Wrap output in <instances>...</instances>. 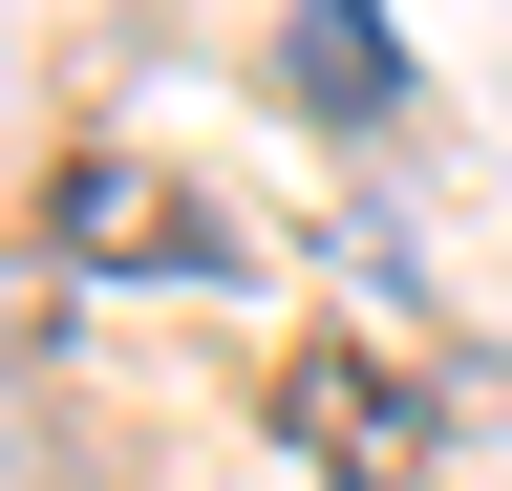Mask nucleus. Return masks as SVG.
Masks as SVG:
<instances>
[{
  "mask_svg": "<svg viewBox=\"0 0 512 491\" xmlns=\"http://www.w3.org/2000/svg\"><path fill=\"white\" fill-rule=\"evenodd\" d=\"M278 449H320L342 491H384V470H427V385H384L363 342H320V363H278Z\"/></svg>",
  "mask_w": 512,
  "mask_h": 491,
  "instance_id": "obj_1",
  "label": "nucleus"
},
{
  "mask_svg": "<svg viewBox=\"0 0 512 491\" xmlns=\"http://www.w3.org/2000/svg\"><path fill=\"white\" fill-rule=\"evenodd\" d=\"M64 235H107V257H214L192 214H150V171H64Z\"/></svg>",
  "mask_w": 512,
  "mask_h": 491,
  "instance_id": "obj_2",
  "label": "nucleus"
},
{
  "mask_svg": "<svg viewBox=\"0 0 512 491\" xmlns=\"http://www.w3.org/2000/svg\"><path fill=\"white\" fill-rule=\"evenodd\" d=\"M299 86H320V107H384V43H363V0H299Z\"/></svg>",
  "mask_w": 512,
  "mask_h": 491,
  "instance_id": "obj_3",
  "label": "nucleus"
}]
</instances>
